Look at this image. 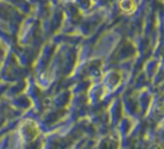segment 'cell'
Segmentation results:
<instances>
[{
  "label": "cell",
  "instance_id": "6da1fadb",
  "mask_svg": "<svg viewBox=\"0 0 164 149\" xmlns=\"http://www.w3.org/2000/svg\"><path fill=\"white\" fill-rule=\"evenodd\" d=\"M119 7L124 13H132L136 7L134 0H122L119 2Z\"/></svg>",
  "mask_w": 164,
  "mask_h": 149
}]
</instances>
